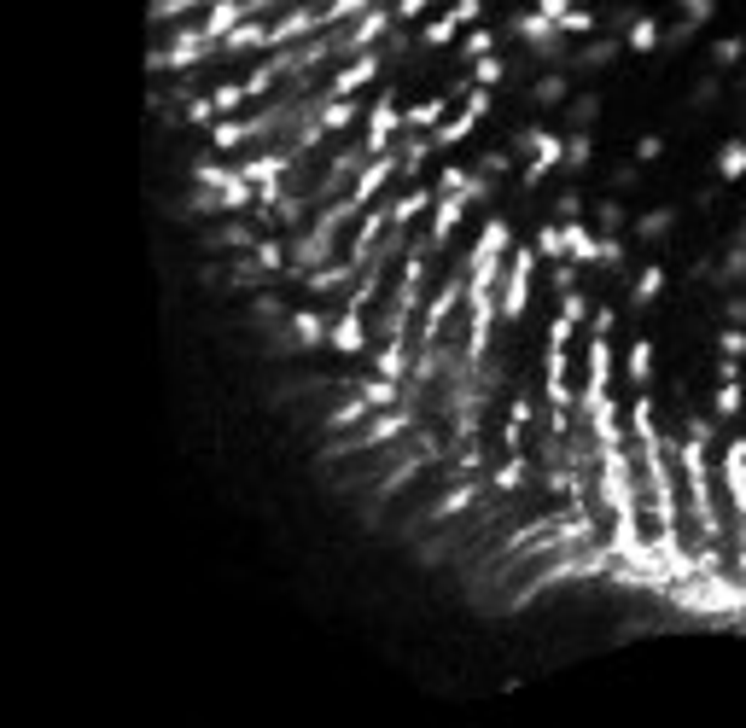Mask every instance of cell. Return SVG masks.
<instances>
[{"instance_id": "6da1fadb", "label": "cell", "mask_w": 746, "mask_h": 728, "mask_svg": "<svg viewBox=\"0 0 746 728\" xmlns=\"http://www.w3.org/2000/svg\"><path fill=\"white\" fill-rule=\"evenodd\" d=\"M537 263H543V251L537 245H513L508 268H502V286H496V309H502V321L519 327L525 321V309H531V280H537Z\"/></svg>"}, {"instance_id": "7a4b0ae2", "label": "cell", "mask_w": 746, "mask_h": 728, "mask_svg": "<svg viewBox=\"0 0 746 728\" xmlns=\"http://www.w3.org/2000/svg\"><path fill=\"white\" fill-rule=\"evenodd\" d=\"M513 152H531L525 169H519V187H543V175H554V169L566 164V134L525 123V129L513 134Z\"/></svg>"}, {"instance_id": "3957f363", "label": "cell", "mask_w": 746, "mask_h": 728, "mask_svg": "<svg viewBox=\"0 0 746 728\" xmlns=\"http://www.w3.org/2000/svg\"><path fill=\"white\" fill-rule=\"evenodd\" d=\"M508 30L519 35L525 47H531V59H543V65H560V70H566V59H572V53H566V41H572V35L560 30L548 12H537V6H531V12H513Z\"/></svg>"}, {"instance_id": "277c9868", "label": "cell", "mask_w": 746, "mask_h": 728, "mask_svg": "<svg viewBox=\"0 0 746 728\" xmlns=\"http://www.w3.org/2000/svg\"><path fill=\"white\" fill-rule=\"evenodd\" d=\"M397 134H403V105H397V94L385 88V94L368 105V117H362V146H368V152H391Z\"/></svg>"}, {"instance_id": "5b68a950", "label": "cell", "mask_w": 746, "mask_h": 728, "mask_svg": "<svg viewBox=\"0 0 746 728\" xmlns=\"http://www.w3.org/2000/svg\"><path fill=\"white\" fill-rule=\"evenodd\" d=\"M403 175V146L391 140V152H373L368 158V169L356 175V187H350V199H362V204H379L385 199V187Z\"/></svg>"}, {"instance_id": "8992f818", "label": "cell", "mask_w": 746, "mask_h": 728, "mask_svg": "<svg viewBox=\"0 0 746 728\" xmlns=\"http://www.w3.org/2000/svg\"><path fill=\"white\" fill-rule=\"evenodd\" d=\"M467 193H438V204H432V216H426V239H414V245H426L432 257H438L443 245H449V233L461 228V216H467Z\"/></svg>"}, {"instance_id": "52a82bcc", "label": "cell", "mask_w": 746, "mask_h": 728, "mask_svg": "<svg viewBox=\"0 0 746 728\" xmlns=\"http://www.w3.org/2000/svg\"><path fill=\"white\" fill-rule=\"evenodd\" d=\"M385 65H391V59H385V47H368V53H356L350 65L333 70L321 94H362V88H368V82H373V76H379Z\"/></svg>"}, {"instance_id": "ba28073f", "label": "cell", "mask_w": 746, "mask_h": 728, "mask_svg": "<svg viewBox=\"0 0 746 728\" xmlns=\"http://www.w3.org/2000/svg\"><path fill=\"white\" fill-rule=\"evenodd\" d=\"M618 53H630V47H624V35H589V41H577V47H572L566 70H572V76H601Z\"/></svg>"}, {"instance_id": "9c48e42d", "label": "cell", "mask_w": 746, "mask_h": 728, "mask_svg": "<svg viewBox=\"0 0 746 728\" xmlns=\"http://www.w3.org/2000/svg\"><path fill=\"white\" fill-rule=\"evenodd\" d=\"M717 472H723V490H729V501H735V513L746 519V437H729V443H723Z\"/></svg>"}, {"instance_id": "30bf717a", "label": "cell", "mask_w": 746, "mask_h": 728, "mask_svg": "<svg viewBox=\"0 0 746 728\" xmlns=\"http://www.w3.org/2000/svg\"><path fill=\"white\" fill-rule=\"evenodd\" d=\"M368 309H339V315H333V338H327V344H333V350H339V356H362V350H368Z\"/></svg>"}, {"instance_id": "8fae6325", "label": "cell", "mask_w": 746, "mask_h": 728, "mask_svg": "<svg viewBox=\"0 0 746 728\" xmlns=\"http://www.w3.org/2000/svg\"><path fill=\"white\" fill-rule=\"evenodd\" d=\"M222 53L234 59V53H274V24H263V18H245L228 41H222Z\"/></svg>"}, {"instance_id": "7c38bea8", "label": "cell", "mask_w": 746, "mask_h": 728, "mask_svg": "<svg viewBox=\"0 0 746 728\" xmlns=\"http://www.w3.org/2000/svg\"><path fill=\"white\" fill-rule=\"evenodd\" d=\"M432 204H438V187H403L391 199V216H397V228H414V216H432Z\"/></svg>"}, {"instance_id": "4fadbf2b", "label": "cell", "mask_w": 746, "mask_h": 728, "mask_svg": "<svg viewBox=\"0 0 746 728\" xmlns=\"http://www.w3.org/2000/svg\"><path fill=\"white\" fill-rule=\"evenodd\" d=\"M671 228H677V210L659 204V210H642V216L630 222V239H636V245H653V239H671Z\"/></svg>"}, {"instance_id": "5bb4252c", "label": "cell", "mask_w": 746, "mask_h": 728, "mask_svg": "<svg viewBox=\"0 0 746 728\" xmlns=\"http://www.w3.org/2000/svg\"><path fill=\"white\" fill-rule=\"evenodd\" d=\"M257 239H263V233L251 228L245 216H234V222H222V228L210 233V245H222V251H234V257H251V251H257Z\"/></svg>"}, {"instance_id": "9a60e30c", "label": "cell", "mask_w": 746, "mask_h": 728, "mask_svg": "<svg viewBox=\"0 0 746 728\" xmlns=\"http://www.w3.org/2000/svg\"><path fill=\"white\" fill-rule=\"evenodd\" d=\"M286 327H292V338H298V344H304V350H321V344H327V338H333V321H327V315H321V309H298V315H292V321H286Z\"/></svg>"}, {"instance_id": "2e32d148", "label": "cell", "mask_w": 746, "mask_h": 728, "mask_svg": "<svg viewBox=\"0 0 746 728\" xmlns=\"http://www.w3.org/2000/svg\"><path fill=\"white\" fill-rule=\"evenodd\" d=\"M449 94H432V100H420V105H403V129H414V134H426V129H438L443 117H449Z\"/></svg>"}, {"instance_id": "e0dca14e", "label": "cell", "mask_w": 746, "mask_h": 728, "mask_svg": "<svg viewBox=\"0 0 746 728\" xmlns=\"http://www.w3.org/2000/svg\"><path fill=\"white\" fill-rule=\"evenodd\" d=\"M478 490H484V484H473V478H467V484H449V496L426 513V525H443V519H455V513H473Z\"/></svg>"}, {"instance_id": "ac0fdd59", "label": "cell", "mask_w": 746, "mask_h": 728, "mask_svg": "<svg viewBox=\"0 0 746 728\" xmlns=\"http://www.w3.org/2000/svg\"><path fill=\"white\" fill-rule=\"evenodd\" d=\"M478 123H484V117H478L473 105H467V111H449V117H443L438 129H432V140H438V152H449V146H461V140H467V134L478 129Z\"/></svg>"}, {"instance_id": "d6986e66", "label": "cell", "mask_w": 746, "mask_h": 728, "mask_svg": "<svg viewBox=\"0 0 746 728\" xmlns=\"http://www.w3.org/2000/svg\"><path fill=\"white\" fill-rule=\"evenodd\" d=\"M665 298V268L659 263H647V268H636V280H630V309H647V303H659Z\"/></svg>"}, {"instance_id": "ffe728a7", "label": "cell", "mask_w": 746, "mask_h": 728, "mask_svg": "<svg viewBox=\"0 0 746 728\" xmlns=\"http://www.w3.org/2000/svg\"><path fill=\"white\" fill-rule=\"evenodd\" d=\"M560 228H566V257H572V263H601V233H589L583 228V222H560Z\"/></svg>"}, {"instance_id": "44dd1931", "label": "cell", "mask_w": 746, "mask_h": 728, "mask_svg": "<svg viewBox=\"0 0 746 728\" xmlns=\"http://www.w3.org/2000/svg\"><path fill=\"white\" fill-rule=\"evenodd\" d=\"M490 484H496L502 496H519V490L531 484V461H525V449H513L508 461H502L496 472H490Z\"/></svg>"}, {"instance_id": "7402d4cb", "label": "cell", "mask_w": 746, "mask_h": 728, "mask_svg": "<svg viewBox=\"0 0 746 728\" xmlns=\"http://www.w3.org/2000/svg\"><path fill=\"white\" fill-rule=\"evenodd\" d=\"M572 100V70H548V76H537V88H531V105H566Z\"/></svg>"}, {"instance_id": "603a6c76", "label": "cell", "mask_w": 746, "mask_h": 728, "mask_svg": "<svg viewBox=\"0 0 746 728\" xmlns=\"http://www.w3.org/2000/svg\"><path fill=\"white\" fill-rule=\"evenodd\" d=\"M467 30L455 12H432L426 24H420V47H455V35Z\"/></svg>"}, {"instance_id": "cb8c5ba5", "label": "cell", "mask_w": 746, "mask_h": 728, "mask_svg": "<svg viewBox=\"0 0 746 728\" xmlns=\"http://www.w3.org/2000/svg\"><path fill=\"white\" fill-rule=\"evenodd\" d=\"M560 123H566V134L595 129V123H601V100H595V94H572V100L560 105Z\"/></svg>"}, {"instance_id": "d4e9b609", "label": "cell", "mask_w": 746, "mask_h": 728, "mask_svg": "<svg viewBox=\"0 0 746 728\" xmlns=\"http://www.w3.org/2000/svg\"><path fill=\"white\" fill-rule=\"evenodd\" d=\"M589 164H595V134L572 129V134H566V164H560V175H583Z\"/></svg>"}, {"instance_id": "484cf974", "label": "cell", "mask_w": 746, "mask_h": 728, "mask_svg": "<svg viewBox=\"0 0 746 728\" xmlns=\"http://www.w3.org/2000/svg\"><path fill=\"white\" fill-rule=\"evenodd\" d=\"M624 47H630V53H653V47H665V24H659V12H642L636 30L624 35Z\"/></svg>"}, {"instance_id": "4316f807", "label": "cell", "mask_w": 746, "mask_h": 728, "mask_svg": "<svg viewBox=\"0 0 746 728\" xmlns=\"http://www.w3.org/2000/svg\"><path fill=\"white\" fill-rule=\"evenodd\" d=\"M251 257H257L263 268H269V274H286V268H292V239H274V233H263Z\"/></svg>"}, {"instance_id": "83f0119b", "label": "cell", "mask_w": 746, "mask_h": 728, "mask_svg": "<svg viewBox=\"0 0 746 728\" xmlns=\"http://www.w3.org/2000/svg\"><path fill=\"white\" fill-rule=\"evenodd\" d=\"M210 146H216V152H239V146H251V129H245L239 117H216V123H210Z\"/></svg>"}, {"instance_id": "f1b7e54d", "label": "cell", "mask_w": 746, "mask_h": 728, "mask_svg": "<svg viewBox=\"0 0 746 728\" xmlns=\"http://www.w3.org/2000/svg\"><path fill=\"white\" fill-rule=\"evenodd\" d=\"M741 280H746V239H735L723 251V268H717V292H735Z\"/></svg>"}, {"instance_id": "f546056e", "label": "cell", "mask_w": 746, "mask_h": 728, "mask_svg": "<svg viewBox=\"0 0 746 728\" xmlns=\"http://www.w3.org/2000/svg\"><path fill=\"white\" fill-rule=\"evenodd\" d=\"M717 175H723V181H746V140L741 134L717 146Z\"/></svg>"}, {"instance_id": "4dcf8cb0", "label": "cell", "mask_w": 746, "mask_h": 728, "mask_svg": "<svg viewBox=\"0 0 746 728\" xmlns=\"http://www.w3.org/2000/svg\"><path fill=\"white\" fill-rule=\"evenodd\" d=\"M712 408H717V420H735V414L746 408V385H741V379H717Z\"/></svg>"}, {"instance_id": "1f68e13d", "label": "cell", "mask_w": 746, "mask_h": 728, "mask_svg": "<svg viewBox=\"0 0 746 728\" xmlns=\"http://www.w3.org/2000/svg\"><path fill=\"white\" fill-rule=\"evenodd\" d=\"M368 6H373V0H327V6H321V24H327V30H339V24H356V18H362Z\"/></svg>"}, {"instance_id": "d6a6232c", "label": "cell", "mask_w": 746, "mask_h": 728, "mask_svg": "<svg viewBox=\"0 0 746 728\" xmlns=\"http://www.w3.org/2000/svg\"><path fill=\"white\" fill-rule=\"evenodd\" d=\"M560 30L572 35V41H589V35H601V18H595V6H572L560 18Z\"/></svg>"}, {"instance_id": "836d02e7", "label": "cell", "mask_w": 746, "mask_h": 728, "mask_svg": "<svg viewBox=\"0 0 746 728\" xmlns=\"http://www.w3.org/2000/svg\"><path fill=\"white\" fill-rule=\"evenodd\" d=\"M647 379H653V338H636L630 344V385L647 391Z\"/></svg>"}, {"instance_id": "e575fe53", "label": "cell", "mask_w": 746, "mask_h": 728, "mask_svg": "<svg viewBox=\"0 0 746 728\" xmlns=\"http://www.w3.org/2000/svg\"><path fill=\"white\" fill-rule=\"evenodd\" d=\"M630 228V210L618 199H595V233H624Z\"/></svg>"}, {"instance_id": "d590c367", "label": "cell", "mask_w": 746, "mask_h": 728, "mask_svg": "<svg viewBox=\"0 0 746 728\" xmlns=\"http://www.w3.org/2000/svg\"><path fill=\"white\" fill-rule=\"evenodd\" d=\"M210 100H216V111H222V117H239V111L251 105V88H245V82H222Z\"/></svg>"}, {"instance_id": "8d00e7d4", "label": "cell", "mask_w": 746, "mask_h": 728, "mask_svg": "<svg viewBox=\"0 0 746 728\" xmlns=\"http://www.w3.org/2000/svg\"><path fill=\"white\" fill-rule=\"evenodd\" d=\"M531 245L543 251V263H560V257H566V228H560V222H543V228H537V239H531Z\"/></svg>"}, {"instance_id": "74e56055", "label": "cell", "mask_w": 746, "mask_h": 728, "mask_svg": "<svg viewBox=\"0 0 746 728\" xmlns=\"http://www.w3.org/2000/svg\"><path fill=\"white\" fill-rule=\"evenodd\" d=\"M193 175H199V187H216V193H228V187H234V181H239V169L216 164V158H204V164L193 169Z\"/></svg>"}, {"instance_id": "f35d334b", "label": "cell", "mask_w": 746, "mask_h": 728, "mask_svg": "<svg viewBox=\"0 0 746 728\" xmlns=\"http://www.w3.org/2000/svg\"><path fill=\"white\" fill-rule=\"evenodd\" d=\"M508 59H496V53H484V59H473V82L478 88H496V82H508Z\"/></svg>"}, {"instance_id": "ab89813d", "label": "cell", "mask_w": 746, "mask_h": 728, "mask_svg": "<svg viewBox=\"0 0 746 728\" xmlns=\"http://www.w3.org/2000/svg\"><path fill=\"white\" fill-rule=\"evenodd\" d=\"M746 59V41L741 35H723V41H712V70H735Z\"/></svg>"}, {"instance_id": "60d3db41", "label": "cell", "mask_w": 746, "mask_h": 728, "mask_svg": "<svg viewBox=\"0 0 746 728\" xmlns=\"http://www.w3.org/2000/svg\"><path fill=\"white\" fill-rule=\"evenodd\" d=\"M513 158H519L513 146H490V152H478V158H473V169H478V175H508Z\"/></svg>"}, {"instance_id": "b9f144b4", "label": "cell", "mask_w": 746, "mask_h": 728, "mask_svg": "<svg viewBox=\"0 0 746 728\" xmlns=\"http://www.w3.org/2000/svg\"><path fill=\"white\" fill-rule=\"evenodd\" d=\"M484 53H496V35L484 30V24H473V30H467V41H461V59L473 65V59H484Z\"/></svg>"}, {"instance_id": "7bdbcfd3", "label": "cell", "mask_w": 746, "mask_h": 728, "mask_svg": "<svg viewBox=\"0 0 746 728\" xmlns=\"http://www.w3.org/2000/svg\"><path fill=\"white\" fill-rule=\"evenodd\" d=\"M577 216H583V193H577V187H560V193H554V222H577Z\"/></svg>"}, {"instance_id": "ee69618b", "label": "cell", "mask_w": 746, "mask_h": 728, "mask_svg": "<svg viewBox=\"0 0 746 728\" xmlns=\"http://www.w3.org/2000/svg\"><path fill=\"white\" fill-rule=\"evenodd\" d=\"M467 181H473V169H467V164H443L438 169V193H467Z\"/></svg>"}, {"instance_id": "f6af8a7d", "label": "cell", "mask_w": 746, "mask_h": 728, "mask_svg": "<svg viewBox=\"0 0 746 728\" xmlns=\"http://www.w3.org/2000/svg\"><path fill=\"white\" fill-rule=\"evenodd\" d=\"M408 53H414V24H397L385 35V59H408Z\"/></svg>"}, {"instance_id": "bcb514c9", "label": "cell", "mask_w": 746, "mask_h": 728, "mask_svg": "<svg viewBox=\"0 0 746 728\" xmlns=\"http://www.w3.org/2000/svg\"><path fill=\"white\" fill-rule=\"evenodd\" d=\"M717 356H741L746 362V327H729V321H723V332H717Z\"/></svg>"}, {"instance_id": "7dc6e473", "label": "cell", "mask_w": 746, "mask_h": 728, "mask_svg": "<svg viewBox=\"0 0 746 728\" xmlns=\"http://www.w3.org/2000/svg\"><path fill=\"white\" fill-rule=\"evenodd\" d=\"M560 315H572L577 327H589V315H595V309H589V298L572 286V292H560Z\"/></svg>"}, {"instance_id": "c3c4849f", "label": "cell", "mask_w": 746, "mask_h": 728, "mask_svg": "<svg viewBox=\"0 0 746 728\" xmlns=\"http://www.w3.org/2000/svg\"><path fill=\"white\" fill-rule=\"evenodd\" d=\"M397 6V24H420V18H432V6H443V0H391Z\"/></svg>"}, {"instance_id": "681fc988", "label": "cell", "mask_w": 746, "mask_h": 728, "mask_svg": "<svg viewBox=\"0 0 746 728\" xmlns=\"http://www.w3.org/2000/svg\"><path fill=\"white\" fill-rule=\"evenodd\" d=\"M636 18H642V0H624V6H612V12H607V24H612V30H624V35L636 30Z\"/></svg>"}, {"instance_id": "f907efd6", "label": "cell", "mask_w": 746, "mask_h": 728, "mask_svg": "<svg viewBox=\"0 0 746 728\" xmlns=\"http://www.w3.org/2000/svg\"><path fill=\"white\" fill-rule=\"evenodd\" d=\"M694 30H700V24H694V18H677V24H671V30H665V53H682V47H688V41H694Z\"/></svg>"}, {"instance_id": "816d5d0a", "label": "cell", "mask_w": 746, "mask_h": 728, "mask_svg": "<svg viewBox=\"0 0 746 728\" xmlns=\"http://www.w3.org/2000/svg\"><path fill=\"white\" fill-rule=\"evenodd\" d=\"M583 332H601V338H612V332H618V309H612V303H595V315H589V327Z\"/></svg>"}, {"instance_id": "f5cc1de1", "label": "cell", "mask_w": 746, "mask_h": 728, "mask_svg": "<svg viewBox=\"0 0 746 728\" xmlns=\"http://www.w3.org/2000/svg\"><path fill=\"white\" fill-rule=\"evenodd\" d=\"M199 6H216V0H158V12H152V18L164 24V18H181V12H199Z\"/></svg>"}, {"instance_id": "db71d44e", "label": "cell", "mask_w": 746, "mask_h": 728, "mask_svg": "<svg viewBox=\"0 0 746 728\" xmlns=\"http://www.w3.org/2000/svg\"><path fill=\"white\" fill-rule=\"evenodd\" d=\"M717 100H723V82H717V76H700V82H694V105L706 111V105H717Z\"/></svg>"}, {"instance_id": "11a10c76", "label": "cell", "mask_w": 746, "mask_h": 728, "mask_svg": "<svg viewBox=\"0 0 746 728\" xmlns=\"http://www.w3.org/2000/svg\"><path fill=\"white\" fill-rule=\"evenodd\" d=\"M222 111H216V100L210 94H199V100H187V123H216Z\"/></svg>"}, {"instance_id": "9f6ffc18", "label": "cell", "mask_w": 746, "mask_h": 728, "mask_svg": "<svg viewBox=\"0 0 746 728\" xmlns=\"http://www.w3.org/2000/svg\"><path fill=\"white\" fill-rule=\"evenodd\" d=\"M449 12H455L467 30H473V24H484V0H449Z\"/></svg>"}, {"instance_id": "6f0895ef", "label": "cell", "mask_w": 746, "mask_h": 728, "mask_svg": "<svg viewBox=\"0 0 746 728\" xmlns=\"http://www.w3.org/2000/svg\"><path fill=\"white\" fill-rule=\"evenodd\" d=\"M659 158H665V140H659V134H642V140H636V164H659Z\"/></svg>"}, {"instance_id": "680465c9", "label": "cell", "mask_w": 746, "mask_h": 728, "mask_svg": "<svg viewBox=\"0 0 746 728\" xmlns=\"http://www.w3.org/2000/svg\"><path fill=\"white\" fill-rule=\"evenodd\" d=\"M723 321H729V327H746V292H729V298H723Z\"/></svg>"}, {"instance_id": "91938a15", "label": "cell", "mask_w": 746, "mask_h": 728, "mask_svg": "<svg viewBox=\"0 0 746 728\" xmlns=\"http://www.w3.org/2000/svg\"><path fill=\"white\" fill-rule=\"evenodd\" d=\"M677 12H682V18H694V24H706V18L717 12V0H677Z\"/></svg>"}, {"instance_id": "94428289", "label": "cell", "mask_w": 746, "mask_h": 728, "mask_svg": "<svg viewBox=\"0 0 746 728\" xmlns=\"http://www.w3.org/2000/svg\"><path fill=\"white\" fill-rule=\"evenodd\" d=\"M636 181H642V164H618V169H612V187H618V193H630Z\"/></svg>"}, {"instance_id": "6125c7cd", "label": "cell", "mask_w": 746, "mask_h": 728, "mask_svg": "<svg viewBox=\"0 0 746 728\" xmlns=\"http://www.w3.org/2000/svg\"><path fill=\"white\" fill-rule=\"evenodd\" d=\"M577 0H537V12H548V18H554V24H560V18H566V12H572Z\"/></svg>"}, {"instance_id": "be15d7a7", "label": "cell", "mask_w": 746, "mask_h": 728, "mask_svg": "<svg viewBox=\"0 0 746 728\" xmlns=\"http://www.w3.org/2000/svg\"><path fill=\"white\" fill-rule=\"evenodd\" d=\"M717 379H741V356H723V362H717Z\"/></svg>"}, {"instance_id": "e7e4bbea", "label": "cell", "mask_w": 746, "mask_h": 728, "mask_svg": "<svg viewBox=\"0 0 746 728\" xmlns=\"http://www.w3.org/2000/svg\"><path fill=\"white\" fill-rule=\"evenodd\" d=\"M735 239H746V222H741V233H735Z\"/></svg>"}, {"instance_id": "03108f58", "label": "cell", "mask_w": 746, "mask_h": 728, "mask_svg": "<svg viewBox=\"0 0 746 728\" xmlns=\"http://www.w3.org/2000/svg\"><path fill=\"white\" fill-rule=\"evenodd\" d=\"M577 6H589V0H577Z\"/></svg>"}]
</instances>
